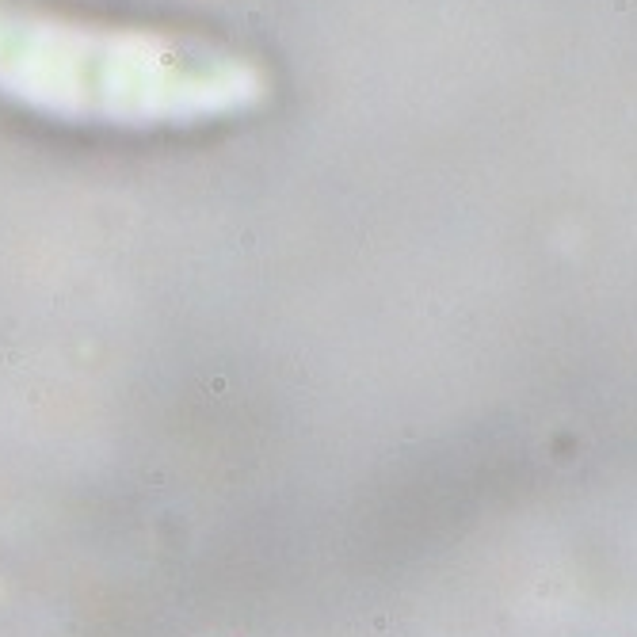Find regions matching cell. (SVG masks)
<instances>
[{
	"label": "cell",
	"instance_id": "cell-1",
	"mask_svg": "<svg viewBox=\"0 0 637 637\" xmlns=\"http://www.w3.org/2000/svg\"><path fill=\"white\" fill-rule=\"evenodd\" d=\"M248 92V69L206 42L0 4V96L31 111L103 126H168L229 111Z\"/></svg>",
	"mask_w": 637,
	"mask_h": 637
}]
</instances>
